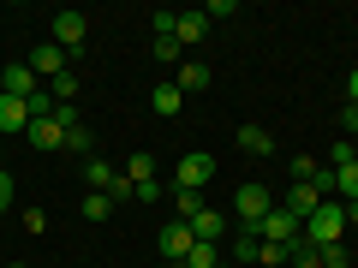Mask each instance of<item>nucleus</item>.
<instances>
[{"label":"nucleus","mask_w":358,"mask_h":268,"mask_svg":"<svg viewBox=\"0 0 358 268\" xmlns=\"http://www.w3.org/2000/svg\"><path fill=\"white\" fill-rule=\"evenodd\" d=\"M305 244H346V209L334 203V197L305 221Z\"/></svg>","instance_id":"1"},{"label":"nucleus","mask_w":358,"mask_h":268,"mask_svg":"<svg viewBox=\"0 0 358 268\" xmlns=\"http://www.w3.org/2000/svg\"><path fill=\"white\" fill-rule=\"evenodd\" d=\"M268 209H275V191H268V185H257V179L233 191V215H239V227H263Z\"/></svg>","instance_id":"2"},{"label":"nucleus","mask_w":358,"mask_h":268,"mask_svg":"<svg viewBox=\"0 0 358 268\" xmlns=\"http://www.w3.org/2000/svg\"><path fill=\"white\" fill-rule=\"evenodd\" d=\"M209 179H215V155L192 149V155H179V167H173V185H167V191H203Z\"/></svg>","instance_id":"3"},{"label":"nucleus","mask_w":358,"mask_h":268,"mask_svg":"<svg viewBox=\"0 0 358 268\" xmlns=\"http://www.w3.org/2000/svg\"><path fill=\"white\" fill-rule=\"evenodd\" d=\"M192 244H197L192 221H167V227L155 232V251H162V256H173V262H185V256H192Z\"/></svg>","instance_id":"4"},{"label":"nucleus","mask_w":358,"mask_h":268,"mask_svg":"<svg viewBox=\"0 0 358 268\" xmlns=\"http://www.w3.org/2000/svg\"><path fill=\"white\" fill-rule=\"evenodd\" d=\"M84 36H90V24H84V13H72V6H66V13H54V48H66V54H78L84 48Z\"/></svg>","instance_id":"5"},{"label":"nucleus","mask_w":358,"mask_h":268,"mask_svg":"<svg viewBox=\"0 0 358 268\" xmlns=\"http://www.w3.org/2000/svg\"><path fill=\"white\" fill-rule=\"evenodd\" d=\"M257 232H263V244H299V239H305V227H299V221L287 215L281 203L263 215V227H257Z\"/></svg>","instance_id":"6"},{"label":"nucleus","mask_w":358,"mask_h":268,"mask_svg":"<svg viewBox=\"0 0 358 268\" xmlns=\"http://www.w3.org/2000/svg\"><path fill=\"white\" fill-rule=\"evenodd\" d=\"M36 72H30V66H0V96H18V102H30V96H36Z\"/></svg>","instance_id":"7"},{"label":"nucleus","mask_w":358,"mask_h":268,"mask_svg":"<svg viewBox=\"0 0 358 268\" xmlns=\"http://www.w3.org/2000/svg\"><path fill=\"white\" fill-rule=\"evenodd\" d=\"M24 137H30V149H66V126L60 119H30Z\"/></svg>","instance_id":"8"},{"label":"nucleus","mask_w":358,"mask_h":268,"mask_svg":"<svg viewBox=\"0 0 358 268\" xmlns=\"http://www.w3.org/2000/svg\"><path fill=\"white\" fill-rule=\"evenodd\" d=\"M227 256H233V262H257V256H263V232H257V227H239V232H233V244H227Z\"/></svg>","instance_id":"9"},{"label":"nucleus","mask_w":358,"mask_h":268,"mask_svg":"<svg viewBox=\"0 0 358 268\" xmlns=\"http://www.w3.org/2000/svg\"><path fill=\"white\" fill-rule=\"evenodd\" d=\"M30 72H36V77H60V72H66V48L36 42V54H30Z\"/></svg>","instance_id":"10"},{"label":"nucleus","mask_w":358,"mask_h":268,"mask_svg":"<svg viewBox=\"0 0 358 268\" xmlns=\"http://www.w3.org/2000/svg\"><path fill=\"white\" fill-rule=\"evenodd\" d=\"M192 232L203 244H221L227 239V215H221V209H203V215H192Z\"/></svg>","instance_id":"11"},{"label":"nucleus","mask_w":358,"mask_h":268,"mask_svg":"<svg viewBox=\"0 0 358 268\" xmlns=\"http://www.w3.org/2000/svg\"><path fill=\"white\" fill-rule=\"evenodd\" d=\"M173 36H179V48H197V42L209 36V18H203V6H197V13H179V30H173Z\"/></svg>","instance_id":"12"},{"label":"nucleus","mask_w":358,"mask_h":268,"mask_svg":"<svg viewBox=\"0 0 358 268\" xmlns=\"http://www.w3.org/2000/svg\"><path fill=\"white\" fill-rule=\"evenodd\" d=\"M24 126H30V102L0 96V137H6V131H24Z\"/></svg>","instance_id":"13"},{"label":"nucleus","mask_w":358,"mask_h":268,"mask_svg":"<svg viewBox=\"0 0 358 268\" xmlns=\"http://www.w3.org/2000/svg\"><path fill=\"white\" fill-rule=\"evenodd\" d=\"M185 96H197V89H209V66L203 60H179V77H173Z\"/></svg>","instance_id":"14"},{"label":"nucleus","mask_w":358,"mask_h":268,"mask_svg":"<svg viewBox=\"0 0 358 268\" xmlns=\"http://www.w3.org/2000/svg\"><path fill=\"white\" fill-rule=\"evenodd\" d=\"M179 102H185V89H179L173 77H167V84H155V89H150V107H155V114H179Z\"/></svg>","instance_id":"15"},{"label":"nucleus","mask_w":358,"mask_h":268,"mask_svg":"<svg viewBox=\"0 0 358 268\" xmlns=\"http://www.w3.org/2000/svg\"><path fill=\"white\" fill-rule=\"evenodd\" d=\"M48 96H54V107H72L78 102V72H72V66H66L60 77H48Z\"/></svg>","instance_id":"16"},{"label":"nucleus","mask_w":358,"mask_h":268,"mask_svg":"<svg viewBox=\"0 0 358 268\" xmlns=\"http://www.w3.org/2000/svg\"><path fill=\"white\" fill-rule=\"evenodd\" d=\"M239 149L245 155H275V137H268L263 126H239Z\"/></svg>","instance_id":"17"},{"label":"nucleus","mask_w":358,"mask_h":268,"mask_svg":"<svg viewBox=\"0 0 358 268\" xmlns=\"http://www.w3.org/2000/svg\"><path fill=\"white\" fill-rule=\"evenodd\" d=\"M84 179H90V191H114V161H96V155H90V161H84Z\"/></svg>","instance_id":"18"},{"label":"nucleus","mask_w":358,"mask_h":268,"mask_svg":"<svg viewBox=\"0 0 358 268\" xmlns=\"http://www.w3.org/2000/svg\"><path fill=\"white\" fill-rule=\"evenodd\" d=\"M334 197H341V203H358V161L334 167Z\"/></svg>","instance_id":"19"},{"label":"nucleus","mask_w":358,"mask_h":268,"mask_svg":"<svg viewBox=\"0 0 358 268\" xmlns=\"http://www.w3.org/2000/svg\"><path fill=\"white\" fill-rule=\"evenodd\" d=\"M221 256H227L221 244H203V239H197V244H192V256H185L179 268H221Z\"/></svg>","instance_id":"20"},{"label":"nucleus","mask_w":358,"mask_h":268,"mask_svg":"<svg viewBox=\"0 0 358 268\" xmlns=\"http://www.w3.org/2000/svg\"><path fill=\"white\" fill-rule=\"evenodd\" d=\"M66 149H72V155H84V161H90L96 137H90V126H84V119H78V126H66Z\"/></svg>","instance_id":"21"},{"label":"nucleus","mask_w":358,"mask_h":268,"mask_svg":"<svg viewBox=\"0 0 358 268\" xmlns=\"http://www.w3.org/2000/svg\"><path fill=\"white\" fill-rule=\"evenodd\" d=\"M167 197H173L179 221H192V215H203V191H167Z\"/></svg>","instance_id":"22"},{"label":"nucleus","mask_w":358,"mask_h":268,"mask_svg":"<svg viewBox=\"0 0 358 268\" xmlns=\"http://www.w3.org/2000/svg\"><path fill=\"white\" fill-rule=\"evenodd\" d=\"M108 215H114V197H108V191H90L84 197V221H108Z\"/></svg>","instance_id":"23"},{"label":"nucleus","mask_w":358,"mask_h":268,"mask_svg":"<svg viewBox=\"0 0 358 268\" xmlns=\"http://www.w3.org/2000/svg\"><path fill=\"white\" fill-rule=\"evenodd\" d=\"M126 179H131V185H150V179H155V155H131V161H126Z\"/></svg>","instance_id":"24"},{"label":"nucleus","mask_w":358,"mask_h":268,"mask_svg":"<svg viewBox=\"0 0 358 268\" xmlns=\"http://www.w3.org/2000/svg\"><path fill=\"white\" fill-rule=\"evenodd\" d=\"M287 167H293V185H305V179H317V173H322V167H317V155H293Z\"/></svg>","instance_id":"25"},{"label":"nucleus","mask_w":358,"mask_h":268,"mask_svg":"<svg viewBox=\"0 0 358 268\" xmlns=\"http://www.w3.org/2000/svg\"><path fill=\"white\" fill-rule=\"evenodd\" d=\"M317 256H322V268H346V262H352L346 244H317Z\"/></svg>","instance_id":"26"},{"label":"nucleus","mask_w":358,"mask_h":268,"mask_svg":"<svg viewBox=\"0 0 358 268\" xmlns=\"http://www.w3.org/2000/svg\"><path fill=\"white\" fill-rule=\"evenodd\" d=\"M155 60L173 66V60H179V36H155Z\"/></svg>","instance_id":"27"},{"label":"nucleus","mask_w":358,"mask_h":268,"mask_svg":"<svg viewBox=\"0 0 358 268\" xmlns=\"http://www.w3.org/2000/svg\"><path fill=\"white\" fill-rule=\"evenodd\" d=\"M18 203V185H13V173H6V167H0V215H6V209Z\"/></svg>","instance_id":"28"},{"label":"nucleus","mask_w":358,"mask_h":268,"mask_svg":"<svg viewBox=\"0 0 358 268\" xmlns=\"http://www.w3.org/2000/svg\"><path fill=\"white\" fill-rule=\"evenodd\" d=\"M150 24H155V36H173V30H179V13H150Z\"/></svg>","instance_id":"29"},{"label":"nucleus","mask_w":358,"mask_h":268,"mask_svg":"<svg viewBox=\"0 0 358 268\" xmlns=\"http://www.w3.org/2000/svg\"><path fill=\"white\" fill-rule=\"evenodd\" d=\"M341 131H346V143H358V107H352V102L341 107Z\"/></svg>","instance_id":"30"},{"label":"nucleus","mask_w":358,"mask_h":268,"mask_svg":"<svg viewBox=\"0 0 358 268\" xmlns=\"http://www.w3.org/2000/svg\"><path fill=\"white\" fill-rule=\"evenodd\" d=\"M24 232H30V239H36V232H48V215H42V209H24Z\"/></svg>","instance_id":"31"},{"label":"nucleus","mask_w":358,"mask_h":268,"mask_svg":"<svg viewBox=\"0 0 358 268\" xmlns=\"http://www.w3.org/2000/svg\"><path fill=\"white\" fill-rule=\"evenodd\" d=\"M203 18H209V24H215V18H233V0H209V6H203Z\"/></svg>","instance_id":"32"},{"label":"nucleus","mask_w":358,"mask_h":268,"mask_svg":"<svg viewBox=\"0 0 358 268\" xmlns=\"http://www.w3.org/2000/svg\"><path fill=\"white\" fill-rule=\"evenodd\" d=\"M346 102H352V107H358V72H352V77H346Z\"/></svg>","instance_id":"33"},{"label":"nucleus","mask_w":358,"mask_h":268,"mask_svg":"<svg viewBox=\"0 0 358 268\" xmlns=\"http://www.w3.org/2000/svg\"><path fill=\"white\" fill-rule=\"evenodd\" d=\"M341 209H346V232H352L358 227V203H341Z\"/></svg>","instance_id":"34"},{"label":"nucleus","mask_w":358,"mask_h":268,"mask_svg":"<svg viewBox=\"0 0 358 268\" xmlns=\"http://www.w3.org/2000/svg\"><path fill=\"white\" fill-rule=\"evenodd\" d=\"M6 268H24V262H6Z\"/></svg>","instance_id":"35"},{"label":"nucleus","mask_w":358,"mask_h":268,"mask_svg":"<svg viewBox=\"0 0 358 268\" xmlns=\"http://www.w3.org/2000/svg\"><path fill=\"white\" fill-rule=\"evenodd\" d=\"M221 268H239V262H221Z\"/></svg>","instance_id":"36"}]
</instances>
